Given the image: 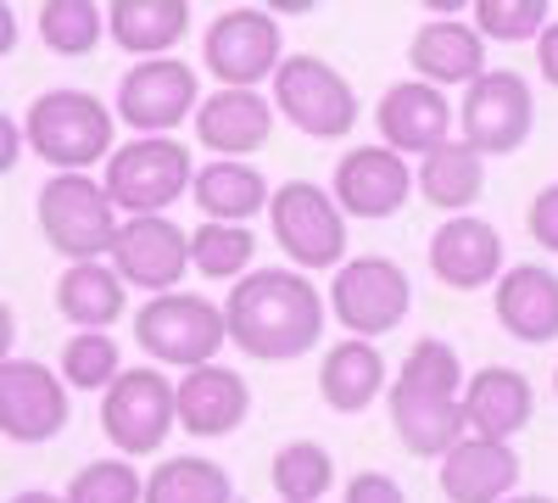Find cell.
<instances>
[{
	"label": "cell",
	"mask_w": 558,
	"mask_h": 503,
	"mask_svg": "<svg viewBox=\"0 0 558 503\" xmlns=\"http://www.w3.org/2000/svg\"><path fill=\"white\" fill-rule=\"evenodd\" d=\"M223 331L257 363H291L324 336V297L307 274L291 268H257L241 274L223 302Z\"/></svg>",
	"instance_id": "1"
},
{
	"label": "cell",
	"mask_w": 558,
	"mask_h": 503,
	"mask_svg": "<svg viewBox=\"0 0 558 503\" xmlns=\"http://www.w3.org/2000/svg\"><path fill=\"white\" fill-rule=\"evenodd\" d=\"M112 107L89 89H45L23 118V141L34 157H45L57 173H84L89 163L112 157Z\"/></svg>",
	"instance_id": "2"
},
{
	"label": "cell",
	"mask_w": 558,
	"mask_h": 503,
	"mask_svg": "<svg viewBox=\"0 0 558 503\" xmlns=\"http://www.w3.org/2000/svg\"><path fill=\"white\" fill-rule=\"evenodd\" d=\"M191 179H196V168L179 141H168V134H140V141H129L107 157L101 191L129 218H157L168 202H179L191 191Z\"/></svg>",
	"instance_id": "3"
},
{
	"label": "cell",
	"mask_w": 558,
	"mask_h": 503,
	"mask_svg": "<svg viewBox=\"0 0 558 503\" xmlns=\"http://www.w3.org/2000/svg\"><path fill=\"white\" fill-rule=\"evenodd\" d=\"M39 230L68 263H101V252L118 241V207L107 202L101 179L51 173L39 185Z\"/></svg>",
	"instance_id": "4"
},
{
	"label": "cell",
	"mask_w": 558,
	"mask_h": 503,
	"mask_svg": "<svg viewBox=\"0 0 558 503\" xmlns=\"http://www.w3.org/2000/svg\"><path fill=\"white\" fill-rule=\"evenodd\" d=\"M134 336L157 363H179V370H202V363H213V352L229 342L223 308H213L196 291L151 297L146 308L134 313Z\"/></svg>",
	"instance_id": "5"
},
{
	"label": "cell",
	"mask_w": 558,
	"mask_h": 503,
	"mask_svg": "<svg viewBox=\"0 0 558 503\" xmlns=\"http://www.w3.org/2000/svg\"><path fill=\"white\" fill-rule=\"evenodd\" d=\"M531 123H536V96H531V84L520 73L486 68L470 89H463L458 129H463V146H470L475 157L520 152L531 141Z\"/></svg>",
	"instance_id": "6"
},
{
	"label": "cell",
	"mask_w": 558,
	"mask_h": 503,
	"mask_svg": "<svg viewBox=\"0 0 558 503\" xmlns=\"http://www.w3.org/2000/svg\"><path fill=\"white\" fill-rule=\"evenodd\" d=\"M274 107L313 141H347L357 123L352 84L324 57H286L274 73Z\"/></svg>",
	"instance_id": "7"
},
{
	"label": "cell",
	"mask_w": 558,
	"mask_h": 503,
	"mask_svg": "<svg viewBox=\"0 0 558 503\" xmlns=\"http://www.w3.org/2000/svg\"><path fill=\"white\" fill-rule=\"evenodd\" d=\"M268 218H274V241L286 247V258H296V268H341L347 258V213L336 207L330 191L291 179L268 196Z\"/></svg>",
	"instance_id": "8"
},
{
	"label": "cell",
	"mask_w": 558,
	"mask_h": 503,
	"mask_svg": "<svg viewBox=\"0 0 558 503\" xmlns=\"http://www.w3.org/2000/svg\"><path fill=\"white\" fill-rule=\"evenodd\" d=\"M330 308L341 319V331H352L357 342H375V336H391L408 319L413 286L391 258H352L330 280Z\"/></svg>",
	"instance_id": "9"
},
{
	"label": "cell",
	"mask_w": 558,
	"mask_h": 503,
	"mask_svg": "<svg viewBox=\"0 0 558 503\" xmlns=\"http://www.w3.org/2000/svg\"><path fill=\"white\" fill-rule=\"evenodd\" d=\"M202 62L223 89H257V79L279 73V62H286L279 17L252 12V7H235V12L213 17V28L202 39Z\"/></svg>",
	"instance_id": "10"
},
{
	"label": "cell",
	"mask_w": 558,
	"mask_h": 503,
	"mask_svg": "<svg viewBox=\"0 0 558 503\" xmlns=\"http://www.w3.org/2000/svg\"><path fill=\"white\" fill-rule=\"evenodd\" d=\"M179 426L173 415V381L162 370H123L101 392V431L118 453H157L168 431Z\"/></svg>",
	"instance_id": "11"
},
{
	"label": "cell",
	"mask_w": 558,
	"mask_h": 503,
	"mask_svg": "<svg viewBox=\"0 0 558 503\" xmlns=\"http://www.w3.org/2000/svg\"><path fill=\"white\" fill-rule=\"evenodd\" d=\"M196 107H202V79L179 57L134 62L123 73V84H118V118L134 134H168L184 118H196Z\"/></svg>",
	"instance_id": "12"
},
{
	"label": "cell",
	"mask_w": 558,
	"mask_h": 503,
	"mask_svg": "<svg viewBox=\"0 0 558 503\" xmlns=\"http://www.w3.org/2000/svg\"><path fill=\"white\" fill-rule=\"evenodd\" d=\"M68 386L57 370L34 358H7L0 363V431L12 442H51L68 431Z\"/></svg>",
	"instance_id": "13"
},
{
	"label": "cell",
	"mask_w": 558,
	"mask_h": 503,
	"mask_svg": "<svg viewBox=\"0 0 558 503\" xmlns=\"http://www.w3.org/2000/svg\"><path fill=\"white\" fill-rule=\"evenodd\" d=\"M112 268L123 286L168 297L184 280V268H191V236L179 224H168L162 213L157 218H123L118 241H112Z\"/></svg>",
	"instance_id": "14"
},
{
	"label": "cell",
	"mask_w": 558,
	"mask_h": 503,
	"mask_svg": "<svg viewBox=\"0 0 558 503\" xmlns=\"http://www.w3.org/2000/svg\"><path fill=\"white\" fill-rule=\"evenodd\" d=\"M413 191V173L397 152L386 146H352L341 163H336V207L352 213V218H391Z\"/></svg>",
	"instance_id": "15"
},
{
	"label": "cell",
	"mask_w": 558,
	"mask_h": 503,
	"mask_svg": "<svg viewBox=\"0 0 558 503\" xmlns=\"http://www.w3.org/2000/svg\"><path fill=\"white\" fill-rule=\"evenodd\" d=\"M173 415L191 436H229L252 415V386L223 363H202V370H184V381L173 386Z\"/></svg>",
	"instance_id": "16"
},
{
	"label": "cell",
	"mask_w": 558,
	"mask_h": 503,
	"mask_svg": "<svg viewBox=\"0 0 558 503\" xmlns=\"http://www.w3.org/2000/svg\"><path fill=\"white\" fill-rule=\"evenodd\" d=\"M375 123H380V141L386 152H436L447 141V129H452V101L441 96L436 84H418V79H402L391 84L380 107H375Z\"/></svg>",
	"instance_id": "17"
},
{
	"label": "cell",
	"mask_w": 558,
	"mask_h": 503,
	"mask_svg": "<svg viewBox=\"0 0 558 503\" xmlns=\"http://www.w3.org/2000/svg\"><path fill=\"white\" fill-rule=\"evenodd\" d=\"M430 274L452 291H481L492 280H502V236L486 218L458 213L430 236Z\"/></svg>",
	"instance_id": "18"
},
{
	"label": "cell",
	"mask_w": 558,
	"mask_h": 503,
	"mask_svg": "<svg viewBox=\"0 0 558 503\" xmlns=\"http://www.w3.org/2000/svg\"><path fill=\"white\" fill-rule=\"evenodd\" d=\"M458 408H463V426H470V436L508 442L514 431L531 426L536 392H531V381H525L520 370H502V363H492V370H475L470 381H463Z\"/></svg>",
	"instance_id": "19"
},
{
	"label": "cell",
	"mask_w": 558,
	"mask_h": 503,
	"mask_svg": "<svg viewBox=\"0 0 558 503\" xmlns=\"http://www.w3.org/2000/svg\"><path fill=\"white\" fill-rule=\"evenodd\" d=\"M274 134V101L257 89H213L196 107V141L223 163H241Z\"/></svg>",
	"instance_id": "20"
},
{
	"label": "cell",
	"mask_w": 558,
	"mask_h": 503,
	"mask_svg": "<svg viewBox=\"0 0 558 503\" xmlns=\"http://www.w3.org/2000/svg\"><path fill=\"white\" fill-rule=\"evenodd\" d=\"M520 487V453L508 442L463 436L441 459V492L452 503H502Z\"/></svg>",
	"instance_id": "21"
},
{
	"label": "cell",
	"mask_w": 558,
	"mask_h": 503,
	"mask_svg": "<svg viewBox=\"0 0 558 503\" xmlns=\"http://www.w3.org/2000/svg\"><path fill=\"white\" fill-rule=\"evenodd\" d=\"M497 319L514 342H553L558 336V274L542 263H520V268H502L497 280Z\"/></svg>",
	"instance_id": "22"
},
{
	"label": "cell",
	"mask_w": 558,
	"mask_h": 503,
	"mask_svg": "<svg viewBox=\"0 0 558 503\" xmlns=\"http://www.w3.org/2000/svg\"><path fill=\"white\" fill-rule=\"evenodd\" d=\"M413 68H418V84H463L470 89L481 73H486V39L470 28V23H458V17H436L413 34Z\"/></svg>",
	"instance_id": "23"
},
{
	"label": "cell",
	"mask_w": 558,
	"mask_h": 503,
	"mask_svg": "<svg viewBox=\"0 0 558 503\" xmlns=\"http://www.w3.org/2000/svg\"><path fill=\"white\" fill-rule=\"evenodd\" d=\"M391 426L402 436L408 453H418V459H447V453L470 436V426H463V408L458 397H425V392H408L391 381Z\"/></svg>",
	"instance_id": "24"
},
{
	"label": "cell",
	"mask_w": 558,
	"mask_h": 503,
	"mask_svg": "<svg viewBox=\"0 0 558 503\" xmlns=\"http://www.w3.org/2000/svg\"><path fill=\"white\" fill-rule=\"evenodd\" d=\"M386 386V358L375 352V342H336L318 363V392L336 415H363L368 403Z\"/></svg>",
	"instance_id": "25"
},
{
	"label": "cell",
	"mask_w": 558,
	"mask_h": 503,
	"mask_svg": "<svg viewBox=\"0 0 558 503\" xmlns=\"http://www.w3.org/2000/svg\"><path fill=\"white\" fill-rule=\"evenodd\" d=\"M184 28H191V7L184 0H118L107 12V34L118 39V51H134L140 62L173 51Z\"/></svg>",
	"instance_id": "26"
},
{
	"label": "cell",
	"mask_w": 558,
	"mask_h": 503,
	"mask_svg": "<svg viewBox=\"0 0 558 503\" xmlns=\"http://www.w3.org/2000/svg\"><path fill=\"white\" fill-rule=\"evenodd\" d=\"M191 196H196V207L207 213V224H241V218H252V213H263L268 207V179L252 168V163H207L196 179H191Z\"/></svg>",
	"instance_id": "27"
},
{
	"label": "cell",
	"mask_w": 558,
	"mask_h": 503,
	"mask_svg": "<svg viewBox=\"0 0 558 503\" xmlns=\"http://www.w3.org/2000/svg\"><path fill=\"white\" fill-rule=\"evenodd\" d=\"M481 185H486V168L463 141H441L436 152H425V163H418V173H413V191L430 207L452 213V218L481 196Z\"/></svg>",
	"instance_id": "28"
},
{
	"label": "cell",
	"mask_w": 558,
	"mask_h": 503,
	"mask_svg": "<svg viewBox=\"0 0 558 503\" xmlns=\"http://www.w3.org/2000/svg\"><path fill=\"white\" fill-rule=\"evenodd\" d=\"M57 308L78 331H107L112 319H123L118 268L112 263H68V274L57 280Z\"/></svg>",
	"instance_id": "29"
},
{
	"label": "cell",
	"mask_w": 558,
	"mask_h": 503,
	"mask_svg": "<svg viewBox=\"0 0 558 503\" xmlns=\"http://www.w3.org/2000/svg\"><path fill=\"white\" fill-rule=\"evenodd\" d=\"M140 503H235V487H229L223 465L213 459H162L151 476H146V492Z\"/></svg>",
	"instance_id": "30"
},
{
	"label": "cell",
	"mask_w": 558,
	"mask_h": 503,
	"mask_svg": "<svg viewBox=\"0 0 558 503\" xmlns=\"http://www.w3.org/2000/svg\"><path fill=\"white\" fill-rule=\"evenodd\" d=\"M274 492L286 498V503H318L324 492L336 487V465H330V453H324L318 442H286L274 453Z\"/></svg>",
	"instance_id": "31"
},
{
	"label": "cell",
	"mask_w": 558,
	"mask_h": 503,
	"mask_svg": "<svg viewBox=\"0 0 558 503\" xmlns=\"http://www.w3.org/2000/svg\"><path fill=\"white\" fill-rule=\"evenodd\" d=\"M107 17L96 0H45L39 7V39L51 45L57 57H89L101 39Z\"/></svg>",
	"instance_id": "32"
},
{
	"label": "cell",
	"mask_w": 558,
	"mask_h": 503,
	"mask_svg": "<svg viewBox=\"0 0 558 503\" xmlns=\"http://www.w3.org/2000/svg\"><path fill=\"white\" fill-rule=\"evenodd\" d=\"M252 230H241V224H202V230H191V268L207 274V280H241V274L252 268Z\"/></svg>",
	"instance_id": "33"
},
{
	"label": "cell",
	"mask_w": 558,
	"mask_h": 503,
	"mask_svg": "<svg viewBox=\"0 0 558 503\" xmlns=\"http://www.w3.org/2000/svg\"><path fill=\"white\" fill-rule=\"evenodd\" d=\"M118 363L123 358H118V342L107 331H78L62 347V386H73V392H107L123 375Z\"/></svg>",
	"instance_id": "34"
},
{
	"label": "cell",
	"mask_w": 558,
	"mask_h": 503,
	"mask_svg": "<svg viewBox=\"0 0 558 503\" xmlns=\"http://www.w3.org/2000/svg\"><path fill=\"white\" fill-rule=\"evenodd\" d=\"M397 386L408 392H425V397H458L463 392V363L447 342L425 336V342H413L408 358H402V370H397Z\"/></svg>",
	"instance_id": "35"
},
{
	"label": "cell",
	"mask_w": 558,
	"mask_h": 503,
	"mask_svg": "<svg viewBox=\"0 0 558 503\" xmlns=\"http://www.w3.org/2000/svg\"><path fill=\"white\" fill-rule=\"evenodd\" d=\"M140 492H146V476L129 459H96L68 481L62 503H140Z\"/></svg>",
	"instance_id": "36"
},
{
	"label": "cell",
	"mask_w": 558,
	"mask_h": 503,
	"mask_svg": "<svg viewBox=\"0 0 558 503\" xmlns=\"http://www.w3.org/2000/svg\"><path fill=\"white\" fill-rule=\"evenodd\" d=\"M547 23H553L547 0H481L475 7L481 39H536Z\"/></svg>",
	"instance_id": "37"
},
{
	"label": "cell",
	"mask_w": 558,
	"mask_h": 503,
	"mask_svg": "<svg viewBox=\"0 0 558 503\" xmlns=\"http://www.w3.org/2000/svg\"><path fill=\"white\" fill-rule=\"evenodd\" d=\"M341 503H408V498H402V487H397L391 476L363 470V476L347 481V498H341Z\"/></svg>",
	"instance_id": "38"
},
{
	"label": "cell",
	"mask_w": 558,
	"mask_h": 503,
	"mask_svg": "<svg viewBox=\"0 0 558 503\" xmlns=\"http://www.w3.org/2000/svg\"><path fill=\"white\" fill-rule=\"evenodd\" d=\"M525 224H531V236H536V241H542L547 252H558V185L536 191V202H531Z\"/></svg>",
	"instance_id": "39"
},
{
	"label": "cell",
	"mask_w": 558,
	"mask_h": 503,
	"mask_svg": "<svg viewBox=\"0 0 558 503\" xmlns=\"http://www.w3.org/2000/svg\"><path fill=\"white\" fill-rule=\"evenodd\" d=\"M23 157V123L12 112H0V173H12Z\"/></svg>",
	"instance_id": "40"
},
{
	"label": "cell",
	"mask_w": 558,
	"mask_h": 503,
	"mask_svg": "<svg viewBox=\"0 0 558 503\" xmlns=\"http://www.w3.org/2000/svg\"><path fill=\"white\" fill-rule=\"evenodd\" d=\"M536 68H542L547 84H558V23H547V28L536 34Z\"/></svg>",
	"instance_id": "41"
},
{
	"label": "cell",
	"mask_w": 558,
	"mask_h": 503,
	"mask_svg": "<svg viewBox=\"0 0 558 503\" xmlns=\"http://www.w3.org/2000/svg\"><path fill=\"white\" fill-rule=\"evenodd\" d=\"M12 342H17V319H12V308L0 302V363L12 358Z\"/></svg>",
	"instance_id": "42"
},
{
	"label": "cell",
	"mask_w": 558,
	"mask_h": 503,
	"mask_svg": "<svg viewBox=\"0 0 558 503\" xmlns=\"http://www.w3.org/2000/svg\"><path fill=\"white\" fill-rule=\"evenodd\" d=\"M12 45H17V12L7 7V0H0V57H7Z\"/></svg>",
	"instance_id": "43"
},
{
	"label": "cell",
	"mask_w": 558,
	"mask_h": 503,
	"mask_svg": "<svg viewBox=\"0 0 558 503\" xmlns=\"http://www.w3.org/2000/svg\"><path fill=\"white\" fill-rule=\"evenodd\" d=\"M12 503H62V498H57V492H17Z\"/></svg>",
	"instance_id": "44"
},
{
	"label": "cell",
	"mask_w": 558,
	"mask_h": 503,
	"mask_svg": "<svg viewBox=\"0 0 558 503\" xmlns=\"http://www.w3.org/2000/svg\"><path fill=\"white\" fill-rule=\"evenodd\" d=\"M502 503H553V498H502Z\"/></svg>",
	"instance_id": "45"
},
{
	"label": "cell",
	"mask_w": 558,
	"mask_h": 503,
	"mask_svg": "<svg viewBox=\"0 0 558 503\" xmlns=\"http://www.w3.org/2000/svg\"><path fill=\"white\" fill-rule=\"evenodd\" d=\"M553 392H558V370H553Z\"/></svg>",
	"instance_id": "46"
}]
</instances>
